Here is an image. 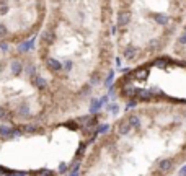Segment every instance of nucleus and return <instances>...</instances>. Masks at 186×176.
<instances>
[{
  "mask_svg": "<svg viewBox=\"0 0 186 176\" xmlns=\"http://www.w3.org/2000/svg\"><path fill=\"white\" fill-rule=\"evenodd\" d=\"M12 0H0V16H5L12 10Z\"/></svg>",
  "mask_w": 186,
  "mask_h": 176,
  "instance_id": "7ed1b4c3",
  "label": "nucleus"
},
{
  "mask_svg": "<svg viewBox=\"0 0 186 176\" xmlns=\"http://www.w3.org/2000/svg\"><path fill=\"white\" fill-rule=\"evenodd\" d=\"M184 116H186V111H184Z\"/></svg>",
  "mask_w": 186,
  "mask_h": 176,
  "instance_id": "9d476101",
  "label": "nucleus"
},
{
  "mask_svg": "<svg viewBox=\"0 0 186 176\" xmlns=\"http://www.w3.org/2000/svg\"><path fill=\"white\" fill-rule=\"evenodd\" d=\"M178 176H186V166H183V168L180 170V173H178Z\"/></svg>",
  "mask_w": 186,
  "mask_h": 176,
  "instance_id": "6e6552de",
  "label": "nucleus"
},
{
  "mask_svg": "<svg viewBox=\"0 0 186 176\" xmlns=\"http://www.w3.org/2000/svg\"><path fill=\"white\" fill-rule=\"evenodd\" d=\"M12 117V114L7 111V108H0V119H3V121H8Z\"/></svg>",
  "mask_w": 186,
  "mask_h": 176,
  "instance_id": "20e7f679",
  "label": "nucleus"
},
{
  "mask_svg": "<svg viewBox=\"0 0 186 176\" xmlns=\"http://www.w3.org/2000/svg\"><path fill=\"white\" fill-rule=\"evenodd\" d=\"M127 122H129L132 127H139V117L137 116H131L129 119H127Z\"/></svg>",
  "mask_w": 186,
  "mask_h": 176,
  "instance_id": "423d86ee",
  "label": "nucleus"
},
{
  "mask_svg": "<svg viewBox=\"0 0 186 176\" xmlns=\"http://www.w3.org/2000/svg\"><path fill=\"white\" fill-rule=\"evenodd\" d=\"M18 113H20L21 116H26V114L30 113V109H28V106H26V104H21V106H20V109H18Z\"/></svg>",
  "mask_w": 186,
  "mask_h": 176,
  "instance_id": "0eeeda50",
  "label": "nucleus"
},
{
  "mask_svg": "<svg viewBox=\"0 0 186 176\" xmlns=\"http://www.w3.org/2000/svg\"><path fill=\"white\" fill-rule=\"evenodd\" d=\"M104 131H108V126H103V127H100V132H104Z\"/></svg>",
  "mask_w": 186,
  "mask_h": 176,
  "instance_id": "1a4fd4ad",
  "label": "nucleus"
},
{
  "mask_svg": "<svg viewBox=\"0 0 186 176\" xmlns=\"http://www.w3.org/2000/svg\"><path fill=\"white\" fill-rule=\"evenodd\" d=\"M173 168V161L171 160H160L159 161V171L160 173H170Z\"/></svg>",
  "mask_w": 186,
  "mask_h": 176,
  "instance_id": "f03ea898",
  "label": "nucleus"
},
{
  "mask_svg": "<svg viewBox=\"0 0 186 176\" xmlns=\"http://www.w3.org/2000/svg\"><path fill=\"white\" fill-rule=\"evenodd\" d=\"M131 129H132V126H131L127 121H121V122L118 124V127H116L118 134H119V135H122V137L129 134V132H131Z\"/></svg>",
  "mask_w": 186,
  "mask_h": 176,
  "instance_id": "f257e3e1",
  "label": "nucleus"
},
{
  "mask_svg": "<svg viewBox=\"0 0 186 176\" xmlns=\"http://www.w3.org/2000/svg\"><path fill=\"white\" fill-rule=\"evenodd\" d=\"M184 149H186V147H184Z\"/></svg>",
  "mask_w": 186,
  "mask_h": 176,
  "instance_id": "9b49d317",
  "label": "nucleus"
},
{
  "mask_svg": "<svg viewBox=\"0 0 186 176\" xmlns=\"http://www.w3.org/2000/svg\"><path fill=\"white\" fill-rule=\"evenodd\" d=\"M38 129H39L38 126H21V127H20L21 132H35V131H38Z\"/></svg>",
  "mask_w": 186,
  "mask_h": 176,
  "instance_id": "39448f33",
  "label": "nucleus"
}]
</instances>
